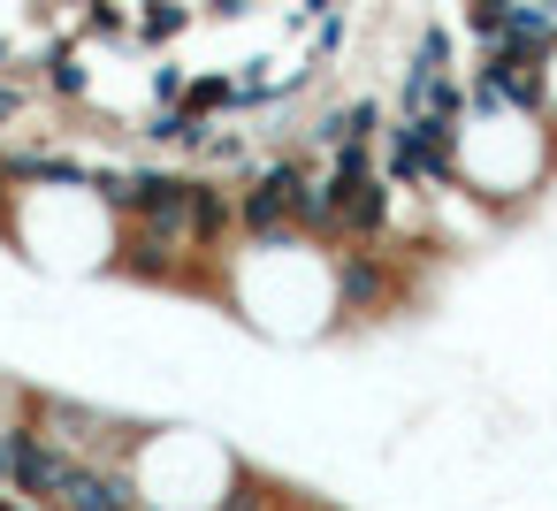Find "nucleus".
<instances>
[{
    "mask_svg": "<svg viewBox=\"0 0 557 511\" xmlns=\"http://www.w3.org/2000/svg\"><path fill=\"white\" fill-rule=\"evenodd\" d=\"M329 511H336V503H329Z\"/></svg>",
    "mask_w": 557,
    "mask_h": 511,
    "instance_id": "obj_3",
    "label": "nucleus"
},
{
    "mask_svg": "<svg viewBox=\"0 0 557 511\" xmlns=\"http://www.w3.org/2000/svg\"><path fill=\"white\" fill-rule=\"evenodd\" d=\"M542 108H549V123H557V47L542 54Z\"/></svg>",
    "mask_w": 557,
    "mask_h": 511,
    "instance_id": "obj_2",
    "label": "nucleus"
},
{
    "mask_svg": "<svg viewBox=\"0 0 557 511\" xmlns=\"http://www.w3.org/2000/svg\"><path fill=\"white\" fill-rule=\"evenodd\" d=\"M549 176H557V123L466 92V123H458V184H466L481 207H496L504 222H519V214L534 207V191H549Z\"/></svg>",
    "mask_w": 557,
    "mask_h": 511,
    "instance_id": "obj_1",
    "label": "nucleus"
}]
</instances>
